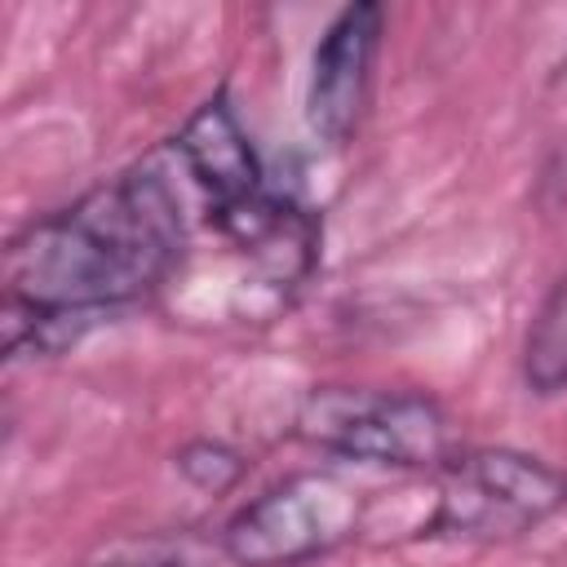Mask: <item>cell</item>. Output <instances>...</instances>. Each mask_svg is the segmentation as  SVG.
I'll use <instances>...</instances> for the list:
<instances>
[{
    "mask_svg": "<svg viewBox=\"0 0 567 567\" xmlns=\"http://www.w3.org/2000/svg\"><path fill=\"white\" fill-rule=\"evenodd\" d=\"M75 567H190L182 549L164 545V540H146V545H120V549H106L97 558H84Z\"/></svg>",
    "mask_w": 567,
    "mask_h": 567,
    "instance_id": "9c48e42d",
    "label": "cell"
},
{
    "mask_svg": "<svg viewBox=\"0 0 567 567\" xmlns=\"http://www.w3.org/2000/svg\"><path fill=\"white\" fill-rule=\"evenodd\" d=\"M182 244V199L155 164H137L9 239L4 328L89 323L128 306L177 275Z\"/></svg>",
    "mask_w": 567,
    "mask_h": 567,
    "instance_id": "6da1fadb",
    "label": "cell"
},
{
    "mask_svg": "<svg viewBox=\"0 0 567 567\" xmlns=\"http://www.w3.org/2000/svg\"><path fill=\"white\" fill-rule=\"evenodd\" d=\"M297 434L319 452L390 470H439L452 447L443 408L408 390L319 385L297 408Z\"/></svg>",
    "mask_w": 567,
    "mask_h": 567,
    "instance_id": "7a4b0ae2",
    "label": "cell"
},
{
    "mask_svg": "<svg viewBox=\"0 0 567 567\" xmlns=\"http://www.w3.org/2000/svg\"><path fill=\"white\" fill-rule=\"evenodd\" d=\"M563 505V470L514 447H478L439 465V505L425 532L452 540H509L532 532Z\"/></svg>",
    "mask_w": 567,
    "mask_h": 567,
    "instance_id": "277c9868",
    "label": "cell"
},
{
    "mask_svg": "<svg viewBox=\"0 0 567 567\" xmlns=\"http://www.w3.org/2000/svg\"><path fill=\"white\" fill-rule=\"evenodd\" d=\"M177 474L190 483V487H199V492H230L239 478H244V456L235 452V447H226V443H217V439H195V443H186L177 456Z\"/></svg>",
    "mask_w": 567,
    "mask_h": 567,
    "instance_id": "ba28073f",
    "label": "cell"
},
{
    "mask_svg": "<svg viewBox=\"0 0 567 567\" xmlns=\"http://www.w3.org/2000/svg\"><path fill=\"white\" fill-rule=\"evenodd\" d=\"M177 159L186 164V173L208 190L213 208H235L252 195H261V159L235 115V106L226 102V93L208 97L173 137Z\"/></svg>",
    "mask_w": 567,
    "mask_h": 567,
    "instance_id": "8992f818",
    "label": "cell"
},
{
    "mask_svg": "<svg viewBox=\"0 0 567 567\" xmlns=\"http://www.w3.org/2000/svg\"><path fill=\"white\" fill-rule=\"evenodd\" d=\"M381 27L385 13L372 0L346 4L328 31L319 35L315 53H310V80H306V124L319 142L341 146L368 102V84H372V62L381 49Z\"/></svg>",
    "mask_w": 567,
    "mask_h": 567,
    "instance_id": "5b68a950",
    "label": "cell"
},
{
    "mask_svg": "<svg viewBox=\"0 0 567 567\" xmlns=\"http://www.w3.org/2000/svg\"><path fill=\"white\" fill-rule=\"evenodd\" d=\"M523 381L532 394L567 390V279L549 288L523 337Z\"/></svg>",
    "mask_w": 567,
    "mask_h": 567,
    "instance_id": "52a82bcc",
    "label": "cell"
},
{
    "mask_svg": "<svg viewBox=\"0 0 567 567\" xmlns=\"http://www.w3.org/2000/svg\"><path fill=\"white\" fill-rule=\"evenodd\" d=\"M363 492L332 470H297L252 496L226 527L221 554L235 567H297L346 545L363 523Z\"/></svg>",
    "mask_w": 567,
    "mask_h": 567,
    "instance_id": "3957f363",
    "label": "cell"
}]
</instances>
